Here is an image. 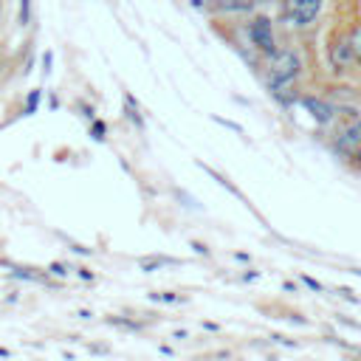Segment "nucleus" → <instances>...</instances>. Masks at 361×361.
Segmentation results:
<instances>
[{
	"label": "nucleus",
	"mask_w": 361,
	"mask_h": 361,
	"mask_svg": "<svg viewBox=\"0 0 361 361\" xmlns=\"http://www.w3.org/2000/svg\"><path fill=\"white\" fill-rule=\"evenodd\" d=\"M254 71L259 73L268 96L276 104L293 107V104H299V96L305 93V79H307L310 65H307L302 45L279 42V48L274 54L262 56Z\"/></svg>",
	"instance_id": "f257e3e1"
},
{
	"label": "nucleus",
	"mask_w": 361,
	"mask_h": 361,
	"mask_svg": "<svg viewBox=\"0 0 361 361\" xmlns=\"http://www.w3.org/2000/svg\"><path fill=\"white\" fill-rule=\"evenodd\" d=\"M324 68L330 73V79H344V82H361L355 56H353V45L347 37V20L341 6L336 3V17L330 20L327 31H324Z\"/></svg>",
	"instance_id": "f03ea898"
},
{
	"label": "nucleus",
	"mask_w": 361,
	"mask_h": 361,
	"mask_svg": "<svg viewBox=\"0 0 361 361\" xmlns=\"http://www.w3.org/2000/svg\"><path fill=\"white\" fill-rule=\"evenodd\" d=\"M327 147L347 166L361 155V104H338L336 121L327 127Z\"/></svg>",
	"instance_id": "7ed1b4c3"
},
{
	"label": "nucleus",
	"mask_w": 361,
	"mask_h": 361,
	"mask_svg": "<svg viewBox=\"0 0 361 361\" xmlns=\"http://www.w3.org/2000/svg\"><path fill=\"white\" fill-rule=\"evenodd\" d=\"M243 34H245V48L251 56V65L257 68L262 56L274 54L279 48V23L276 17H271L268 11H251L248 17H243Z\"/></svg>",
	"instance_id": "20e7f679"
},
{
	"label": "nucleus",
	"mask_w": 361,
	"mask_h": 361,
	"mask_svg": "<svg viewBox=\"0 0 361 361\" xmlns=\"http://www.w3.org/2000/svg\"><path fill=\"white\" fill-rule=\"evenodd\" d=\"M324 8H327V0H279L276 23L288 34L302 37L319 28V23L324 20Z\"/></svg>",
	"instance_id": "39448f33"
},
{
	"label": "nucleus",
	"mask_w": 361,
	"mask_h": 361,
	"mask_svg": "<svg viewBox=\"0 0 361 361\" xmlns=\"http://www.w3.org/2000/svg\"><path fill=\"white\" fill-rule=\"evenodd\" d=\"M195 6L212 20H237L257 11L254 0H195Z\"/></svg>",
	"instance_id": "423d86ee"
},
{
	"label": "nucleus",
	"mask_w": 361,
	"mask_h": 361,
	"mask_svg": "<svg viewBox=\"0 0 361 361\" xmlns=\"http://www.w3.org/2000/svg\"><path fill=\"white\" fill-rule=\"evenodd\" d=\"M299 104L310 113V118L322 130H327L336 121V116H338V102H333L327 93H302L299 96Z\"/></svg>",
	"instance_id": "0eeeda50"
},
{
	"label": "nucleus",
	"mask_w": 361,
	"mask_h": 361,
	"mask_svg": "<svg viewBox=\"0 0 361 361\" xmlns=\"http://www.w3.org/2000/svg\"><path fill=\"white\" fill-rule=\"evenodd\" d=\"M104 130H107V127H104V121H93V138H99V141H102V138H104Z\"/></svg>",
	"instance_id": "6e6552de"
},
{
	"label": "nucleus",
	"mask_w": 361,
	"mask_h": 361,
	"mask_svg": "<svg viewBox=\"0 0 361 361\" xmlns=\"http://www.w3.org/2000/svg\"><path fill=\"white\" fill-rule=\"evenodd\" d=\"M37 99H39V90H34V93L28 96V113H31V110L37 107Z\"/></svg>",
	"instance_id": "1a4fd4ad"
},
{
	"label": "nucleus",
	"mask_w": 361,
	"mask_h": 361,
	"mask_svg": "<svg viewBox=\"0 0 361 361\" xmlns=\"http://www.w3.org/2000/svg\"><path fill=\"white\" fill-rule=\"evenodd\" d=\"M302 282H305V285H310L313 290H322V285H319L316 279H310V276H302Z\"/></svg>",
	"instance_id": "9d476101"
},
{
	"label": "nucleus",
	"mask_w": 361,
	"mask_h": 361,
	"mask_svg": "<svg viewBox=\"0 0 361 361\" xmlns=\"http://www.w3.org/2000/svg\"><path fill=\"white\" fill-rule=\"evenodd\" d=\"M333 3H336V0H333Z\"/></svg>",
	"instance_id": "9b49d317"
}]
</instances>
